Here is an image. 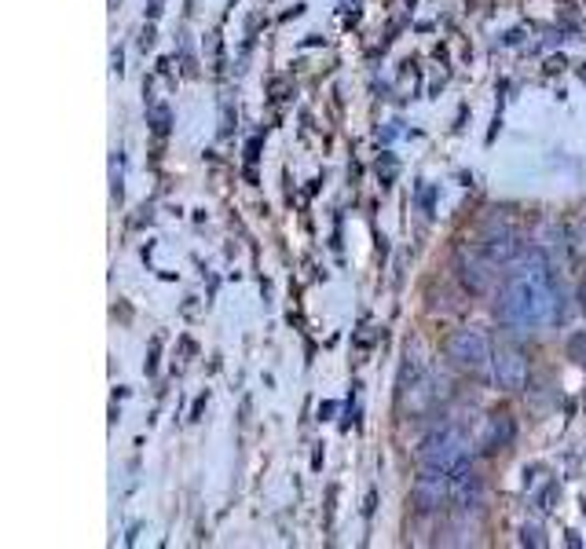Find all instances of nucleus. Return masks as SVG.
Segmentation results:
<instances>
[{"label":"nucleus","mask_w":586,"mask_h":549,"mask_svg":"<svg viewBox=\"0 0 586 549\" xmlns=\"http://www.w3.org/2000/svg\"><path fill=\"white\" fill-rule=\"evenodd\" d=\"M498 316L517 330H543L546 322L557 319V290L550 260L539 249H528L514 271L506 274L503 297H498Z\"/></svg>","instance_id":"f257e3e1"},{"label":"nucleus","mask_w":586,"mask_h":549,"mask_svg":"<svg viewBox=\"0 0 586 549\" xmlns=\"http://www.w3.org/2000/svg\"><path fill=\"white\" fill-rule=\"evenodd\" d=\"M418 461L426 469H440V472H455L458 466H466L469 461V440L463 429L455 426H444L436 429L426 443H421Z\"/></svg>","instance_id":"f03ea898"},{"label":"nucleus","mask_w":586,"mask_h":549,"mask_svg":"<svg viewBox=\"0 0 586 549\" xmlns=\"http://www.w3.org/2000/svg\"><path fill=\"white\" fill-rule=\"evenodd\" d=\"M447 356L455 359V367H463L469 373H480L491 367V345L480 330H458L447 345Z\"/></svg>","instance_id":"7ed1b4c3"},{"label":"nucleus","mask_w":586,"mask_h":549,"mask_svg":"<svg viewBox=\"0 0 586 549\" xmlns=\"http://www.w3.org/2000/svg\"><path fill=\"white\" fill-rule=\"evenodd\" d=\"M447 498H451V472L421 466V477L415 483V502H418L421 513H433V509H440Z\"/></svg>","instance_id":"20e7f679"},{"label":"nucleus","mask_w":586,"mask_h":549,"mask_svg":"<svg viewBox=\"0 0 586 549\" xmlns=\"http://www.w3.org/2000/svg\"><path fill=\"white\" fill-rule=\"evenodd\" d=\"M491 373H495L498 389H506V392H520L528 385V363H525V356L514 352V348H498L491 356Z\"/></svg>","instance_id":"39448f33"},{"label":"nucleus","mask_w":586,"mask_h":549,"mask_svg":"<svg viewBox=\"0 0 586 549\" xmlns=\"http://www.w3.org/2000/svg\"><path fill=\"white\" fill-rule=\"evenodd\" d=\"M484 498V483H480V472L473 469V461H466V466H458L451 472V502L458 509H477Z\"/></svg>","instance_id":"423d86ee"},{"label":"nucleus","mask_w":586,"mask_h":549,"mask_svg":"<svg viewBox=\"0 0 586 549\" xmlns=\"http://www.w3.org/2000/svg\"><path fill=\"white\" fill-rule=\"evenodd\" d=\"M480 253L491 260L495 268H506V264H517L520 257V239L514 231H491L488 239L480 242Z\"/></svg>","instance_id":"0eeeda50"},{"label":"nucleus","mask_w":586,"mask_h":549,"mask_svg":"<svg viewBox=\"0 0 586 549\" xmlns=\"http://www.w3.org/2000/svg\"><path fill=\"white\" fill-rule=\"evenodd\" d=\"M458 279L469 293H488L491 282H495V264L484 253H473L463 257V264H458Z\"/></svg>","instance_id":"6e6552de"},{"label":"nucleus","mask_w":586,"mask_h":549,"mask_svg":"<svg viewBox=\"0 0 586 549\" xmlns=\"http://www.w3.org/2000/svg\"><path fill=\"white\" fill-rule=\"evenodd\" d=\"M509 440H514V418H495L491 426V447H509Z\"/></svg>","instance_id":"1a4fd4ad"},{"label":"nucleus","mask_w":586,"mask_h":549,"mask_svg":"<svg viewBox=\"0 0 586 549\" xmlns=\"http://www.w3.org/2000/svg\"><path fill=\"white\" fill-rule=\"evenodd\" d=\"M525 542H532V546H543V539H539V528H525Z\"/></svg>","instance_id":"9d476101"},{"label":"nucleus","mask_w":586,"mask_h":549,"mask_svg":"<svg viewBox=\"0 0 586 549\" xmlns=\"http://www.w3.org/2000/svg\"><path fill=\"white\" fill-rule=\"evenodd\" d=\"M579 297H583V311H586V286H583V290H579Z\"/></svg>","instance_id":"9b49d317"},{"label":"nucleus","mask_w":586,"mask_h":549,"mask_svg":"<svg viewBox=\"0 0 586 549\" xmlns=\"http://www.w3.org/2000/svg\"><path fill=\"white\" fill-rule=\"evenodd\" d=\"M583 78H586V67H583Z\"/></svg>","instance_id":"f8f14e48"}]
</instances>
